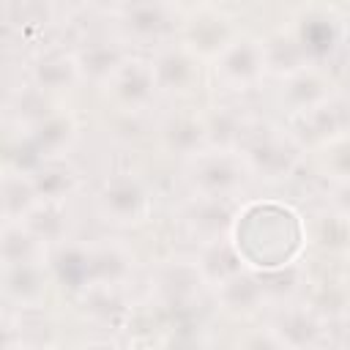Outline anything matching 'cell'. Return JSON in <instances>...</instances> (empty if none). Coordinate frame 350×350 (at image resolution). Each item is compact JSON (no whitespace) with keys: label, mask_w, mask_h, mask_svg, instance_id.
Returning <instances> with one entry per match:
<instances>
[{"label":"cell","mask_w":350,"mask_h":350,"mask_svg":"<svg viewBox=\"0 0 350 350\" xmlns=\"http://www.w3.org/2000/svg\"><path fill=\"white\" fill-rule=\"evenodd\" d=\"M232 243L252 271L273 273L290 268L306 243L304 221L282 205L273 202H257L243 211H238Z\"/></svg>","instance_id":"1"},{"label":"cell","mask_w":350,"mask_h":350,"mask_svg":"<svg viewBox=\"0 0 350 350\" xmlns=\"http://www.w3.org/2000/svg\"><path fill=\"white\" fill-rule=\"evenodd\" d=\"M235 153L241 156L249 175L276 183L295 170L301 159V145L293 134H284L271 123H252V126H243Z\"/></svg>","instance_id":"2"},{"label":"cell","mask_w":350,"mask_h":350,"mask_svg":"<svg viewBox=\"0 0 350 350\" xmlns=\"http://www.w3.org/2000/svg\"><path fill=\"white\" fill-rule=\"evenodd\" d=\"M186 180L194 197L232 202V197L249 180V170L235 150H205L189 161Z\"/></svg>","instance_id":"3"},{"label":"cell","mask_w":350,"mask_h":350,"mask_svg":"<svg viewBox=\"0 0 350 350\" xmlns=\"http://www.w3.org/2000/svg\"><path fill=\"white\" fill-rule=\"evenodd\" d=\"M96 205H98V213L104 216V221H109L115 227H137L153 211L148 186L129 172L107 178L96 197Z\"/></svg>","instance_id":"4"},{"label":"cell","mask_w":350,"mask_h":350,"mask_svg":"<svg viewBox=\"0 0 350 350\" xmlns=\"http://www.w3.org/2000/svg\"><path fill=\"white\" fill-rule=\"evenodd\" d=\"M235 38L232 19L216 5H200L180 16V44L200 60H216Z\"/></svg>","instance_id":"5"},{"label":"cell","mask_w":350,"mask_h":350,"mask_svg":"<svg viewBox=\"0 0 350 350\" xmlns=\"http://www.w3.org/2000/svg\"><path fill=\"white\" fill-rule=\"evenodd\" d=\"M290 36H293V41H295L304 63L320 68V63L328 60L339 49V41H342V19L331 8L312 5V8H304L301 11V16L295 19Z\"/></svg>","instance_id":"6"},{"label":"cell","mask_w":350,"mask_h":350,"mask_svg":"<svg viewBox=\"0 0 350 350\" xmlns=\"http://www.w3.org/2000/svg\"><path fill=\"white\" fill-rule=\"evenodd\" d=\"M216 79L235 93L252 90L268 71V57H265V41L252 38V36H238L216 60H213Z\"/></svg>","instance_id":"7"},{"label":"cell","mask_w":350,"mask_h":350,"mask_svg":"<svg viewBox=\"0 0 350 350\" xmlns=\"http://www.w3.org/2000/svg\"><path fill=\"white\" fill-rule=\"evenodd\" d=\"M200 57H194L183 44H164L150 57V71L156 82V93L161 96H178L186 98L194 90H200L202 68Z\"/></svg>","instance_id":"8"},{"label":"cell","mask_w":350,"mask_h":350,"mask_svg":"<svg viewBox=\"0 0 350 350\" xmlns=\"http://www.w3.org/2000/svg\"><path fill=\"white\" fill-rule=\"evenodd\" d=\"M107 98L126 115H137L150 107L156 98V82L150 71V60L142 57H126L118 71L101 85Z\"/></svg>","instance_id":"9"},{"label":"cell","mask_w":350,"mask_h":350,"mask_svg":"<svg viewBox=\"0 0 350 350\" xmlns=\"http://www.w3.org/2000/svg\"><path fill=\"white\" fill-rule=\"evenodd\" d=\"M178 19V11L172 5L161 3H137V5H120L115 11V25L123 41L134 44H156L164 46L161 41L172 33Z\"/></svg>","instance_id":"10"},{"label":"cell","mask_w":350,"mask_h":350,"mask_svg":"<svg viewBox=\"0 0 350 350\" xmlns=\"http://www.w3.org/2000/svg\"><path fill=\"white\" fill-rule=\"evenodd\" d=\"M279 104L290 115L306 118V115H312V112H317V109H323V107L331 104V82L314 66L298 68V71L282 77Z\"/></svg>","instance_id":"11"},{"label":"cell","mask_w":350,"mask_h":350,"mask_svg":"<svg viewBox=\"0 0 350 350\" xmlns=\"http://www.w3.org/2000/svg\"><path fill=\"white\" fill-rule=\"evenodd\" d=\"M273 336L282 342L284 350H317L325 339V323L306 306H284L276 312L273 323L268 325Z\"/></svg>","instance_id":"12"},{"label":"cell","mask_w":350,"mask_h":350,"mask_svg":"<svg viewBox=\"0 0 350 350\" xmlns=\"http://www.w3.org/2000/svg\"><path fill=\"white\" fill-rule=\"evenodd\" d=\"M306 243L325 257H350V216L325 205L304 219Z\"/></svg>","instance_id":"13"},{"label":"cell","mask_w":350,"mask_h":350,"mask_svg":"<svg viewBox=\"0 0 350 350\" xmlns=\"http://www.w3.org/2000/svg\"><path fill=\"white\" fill-rule=\"evenodd\" d=\"M186 224L189 230L205 243H216V241H227L232 238L235 230V208L230 200H205V197H194L186 208Z\"/></svg>","instance_id":"14"},{"label":"cell","mask_w":350,"mask_h":350,"mask_svg":"<svg viewBox=\"0 0 350 350\" xmlns=\"http://www.w3.org/2000/svg\"><path fill=\"white\" fill-rule=\"evenodd\" d=\"M161 142L170 153L183 156V159H197L200 153L211 150L208 142V126H205V115H194V112H172L164 118L161 123Z\"/></svg>","instance_id":"15"},{"label":"cell","mask_w":350,"mask_h":350,"mask_svg":"<svg viewBox=\"0 0 350 350\" xmlns=\"http://www.w3.org/2000/svg\"><path fill=\"white\" fill-rule=\"evenodd\" d=\"M3 268H5L3 290L11 304H16L19 309H30L44 301L49 276H46V268L41 265V260L22 262V265H3Z\"/></svg>","instance_id":"16"},{"label":"cell","mask_w":350,"mask_h":350,"mask_svg":"<svg viewBox=\"0 0 350 350\" xmlns=\"http://www.w3.org/2000/svg\"><path fill=\"white\" fill-rule=\"evenodd\" d=\"M194 265H197L202 282H205V284H213V287H221V284L230 282L232 276L249 271L246 262L241 260V254H238L232 238L216 241V243H205Z\"/></svg>","instance_id":"17"},{"label":"cell","mask_w":350,"mask_h":350,"mask_svg":"<svg viewBox=\"0 0 350 350\" xmlns=\"http://www.w3.org/2000/svg\"><path fill=\"white\" fill-rule=\"evenodd\" d=\"M216 298L221 301L224 312H230L235 317H249L265 304L268 293L257 273L243 271V273L232 276L230 282H224L221 287H216Z\"/></svg>","instance_id":"18"},{"label":"cell","mask_w":350,"mask_h":350,"mask_svg":"<svg viewBox=\"0 0 350 350\" xmlns=\"http://www.w3.org/2000/svg\"><path fill=\"white\" fill-rule=\"evenodd\" d=\"M79 77L82 71H79L77 55H66V52H49L38 57L33 66V82L38 90H46V93L68 90Z\"/></svg>","instance_id":"19"},{"label":"cell","mask_w":350,"mask_h":350,"mask_svg":"<svg viewBox=\"0 0 350 350\" xmlns=\"http://www.w3.org/2000/svg\"><path fill=\"white\" fill-rule=\"evenodd\" d=\"M30 180H33L41 202H63L77 189V172L68 164H63L60 159L41 161L30 172Z\"/></svg>","instance_id":"20"},{"label":"cell","mask_w":350,"mask_h":350,"mask_svg":"<svg viewBox=\"0 0 350 350\" xmlns=\"http://www.w3.org/2000/svg\"><path fill=\"white\" fill-rule=\"evenodd\" d=\"M77 55V63H79V71H82V77H90V79H96V82H107L115 71H118V66L129 57L123 49H120V44H115V41H90L88 46H82L79 52H74Z\"/></svg>","instance_id":"21"},{"label":"cell","mask_w":350,"mask_h":350,"mask_svg":"<svg viewBox=\"0 0 350 350\" xmlns=\"http://www.w3.org/2000/svg\"><path fill=\"white\" fill-rule=\"evenodd\" d=\"M304 304L325 323V320H339L350 309V290L342 279H320L312 282Z\"/></svg>","instance_id":"22"},{"label":"cell","mask_w":350,"mask_h":350,"mask_svg":"<svg viewBox=\"0 0 350 350\" xmlns=\"http://www.w3.org/2000/svg\"><path fill=\"white\" fill-rule=\"evenodd\" d=\"M3 211H5V224H22L30 211L41 202L30 175L25 172H14L8 170L5 172V180H3Z\"/></svg>","instance_id":"23"},{"label":"cell","mask_w":350,"mask_h":350,"mask_svg":"<svg viewBox=\"0 0 350 350\" xmlns=\"http://www.w3.org/2000/svg\"><path fill=\"white\" fill-rule=\"evenodd\" d=\"M129 276V257L118 246H90V282L115 287Z\"/></svg>","instance_id":"24"},{"label":"cell","mask_w":350,"mask_h":350,"mask_svg":"<svg viewBox=\"0 0 350 350\" xmlns=\"http://www.w3.org/2000/svg\"><path fill=\"white\" fill-rule=\"evenodd\" d=\"M320 172L339 186H350V131L320 145Z\"/></svg>","instance_id":"25"},{"label":"cell","mask_w":350,"mask_h":350,"mask_svg":"<svg viewBox=\"0 0 350 350\" xmlns=\"http://www.w3.org/2000/svg\"><path fill=\"white\" fill-rule=\"evenodd\" d=\"M44 254V243L27 232L22 224H5L3 232V265H22L36 262Z\"/></svg>","instance_id":"26"},{"label":"cell","mask_w":350,"mask_h":350,"mask_svg":"<svg viewBox=\"0 0 350 350\" xmlns=\"http://www.w3.org/2000/svg\"><path fill=\"white\" fill-rule=\"evenodd\" d=\"M27 232H33L41 243H55L63 241L66 235V216L60 211V202H38L30 216L22 221Z\"/></svg>","instance_id":"27"},{"label":"cell","mask_w":350,"mask_h":350,"mask_svg":"<svg viewBox=\"0 0 350 350\" xmlns=\"http://www.w3.org/2000/svg\"><path fill=\"white\" fill-rule=\"evenodd\" d=\"M238 350H284V347H282V342L273 336V331L265 328V331H252V334H246V336L238 342Z\"/></svg>","instance_id":"28"},{"label":"cell","mask_w":350,"mask_h":350,"mask_svg":"<svg viewBox=\"0 0 350 350\" xmlns=\"http://www.w3.org/2000/svg\"><path fill=\"white\" fill-rule=\"evenodd\" d=\"M331 208H336L339 213L350 216V186H339V189H336V200H334Z\"/></svg>","instance_id":"29"}]
</instances>
